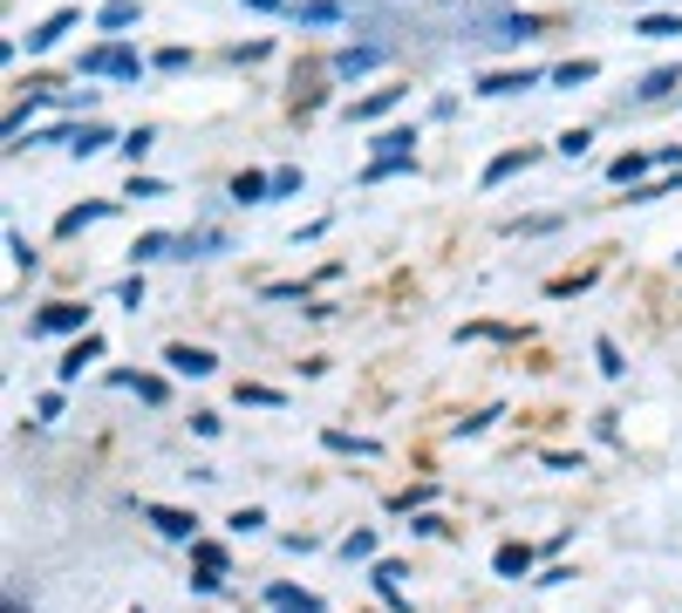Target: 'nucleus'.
<instances>
[{
  "label": "nucleus",
  "mask_w": 682,
  "mask_h": 613,
  "mask_svg": "<svg viewBox=\"0 0 682 613\" xmlns=\"http://www.w3.org/2000/svg\"><path fill=\"white\" fill-rule=\"evenodd\" d=\"M83 75H116V82H137L144 75V55L124 49V41H103V49L83 55Z\"/></svg>",
  "instance_id": "f257e3e1"
},
{
  "label": "nucleus",
  "mask_w": 682,
  "mask_h": 613,
  "mask_svg": "<svg viewBox=\"0 0 682 613\" xmlns=\"http://www.w3.org/2000/svg\"><path fill=\"white\" fill-rule=\"evenodd\" d=\"M28 335H90V307H75V300H55L28 320Z\"/></svg>",
  "instance_id": "f03ea898"
},
{
  "label": "nucleus",
  "mask_w": 682,
  "mask_h": 613,
  "mask_svg": "<svg viewBox=\"0 0 682 613\" xmlns=\"http://www.w3.org/2000/svg\"><path fill=\"white\" fill-rule=\"evenodd\" d=\"M191 593H219L225 586V546H212V539H191Z\"/></svg>",
  "instance_id": "7ed1b4c3"
},
{
  "label": "nucleus",
  "mask_w": 682,
  "mask_h": 613,
  "mask_svg": "<svg viewBox=\"0 0 682 613\" xmlns=\"http://www.w3.org/2000/svg\"><path fill=\"white\" fill-rule=\"evenodd\" d=\"M137 511H144L157 531H165V539H178V546H191V539H198V518H191V511H178V505H137Z\"/></svg>",
  "instance_id": "20e7f679"
},
{
  "label": "nucleus",
  "mask_w": 682,
  "mask_h": 613,
  "mask_svg": "<svg viewBox=\"0 0 682 613\" xmlns=\"http://www.w3.org/2000/svg\"><path fill=\"white\" fill-rule=\"evenodd\" d=\"M165 361H171V376H191V382L219 368V355H212V348H185V341H171V348H165Z\"/></svg>",
  "instance_id": "39448f33"
},
{
  "label": "nucleus",
  "mask_w": 682,
  "mask_h": 613,
  "mask_svg": "<svg viewBox=\"0 0 682 613\" xmlns=\"http://www.w3.org/2000/svg\"><path fill=\"white\" fill-rule=\"evenodd\" d=\"M75 21H83V14H75V8H62V14H49L42 28H34V34H28V55H49V49H55V41H62V34L75 28Z\"/></svg>",
  "instance_id": "423d86ee"
},
{
  "label": "nucleus",
  "mask_w": 682,
  "mask_h": 613,
  "mask_svg": "<svg viewBox=\"0 0 682 613\" xmlns=\"http://www.w3.org/2000/svg\"><path fill=\"white\" fill-rule=\"evenodd\" d=\"M266 606H273V613H321V600H314V593H301V586H287V580H273V586H266Z\"/></svg>",
  "instance_id": "0eeeda50"
},
{
  "label": "nucleus",
  "mask_w": 682,
  "mask_h": 613,
  "mask_svg": "<svg viewBox=\"0 0 682 613\" xmlns=\"http://www.w3.org/2000/svg\"><path fill=\"white\" fill-rule=\"evenodd\" d=\"M96 355H103V341H96V335H83V341H75V348L55 361V382H75V376H83V368H90Z\"/></svg>",
  "instance_id": "6e6552de"
},
{
  "label": "nucleus",
  "mask_w": 682,
  "mask_h": 613,
  "mask_svg": "<svg viewBox=\"0 0 682 613\" xmlns=\"http://www.w3.org/2000/svg\"><path fill=\"white\" fill-rule=\"evenodd\" d=\"M376 593H382L389 606H410V600H403V559H376Z\"/></svg>",
  "instance_id": "1a4fd4ad"
},
{
  "label": "nucleus",
  "mask_w": 682,
  "mask_h": 613,
  "mask_svg": "<svg viewBox=\"0 0 682 613\" xmlns=\"http://www.w3.org/2000/svg\"><path fill=\"white\" fill-rule=\"evenodd\" d=\"M533 82H539L533 68H518V75L505 68V75H485V82H478V96H518V89H533Z\"/></svg>",
  "instance_id": "9d476101"
},
{
  "label": "nucleus",
  "mask_w": 682,
  "mask_h": 613,
  "mask_svg": "<svg viewBox=\"0 0 682 613\" xmlns=\"http://www.w3.org/2000/svg\"><path fill=\"white\" fill-rule=\"evenodd\" d=\"M376 62H382V49H342V55H335V75L355 82V75H369Z\"/></svg>",
  "instance_id": "9b49d317"
},
{
  "label": "nucleus",
  "mask_w": 682,
  "mask_h": 613,
  "mask_svg": "<svg viewBox=\"0 0 682 613\" xmlns=\"http://www.w3.org/2000/svg\"><path fill=\"white\" fill-rule=\"evenodd\" d=\"M634 34H641V41H675V34H682V14H634Z\"/></svg>",
  "instance_id": "f8f14e48"
},
{
  "label": "nucleus",
  "mask_w": 682,
  "mask_h": 613,
  "mask_svg": "<svg viewBox=\"0 0 682 613\" xmlns=\"http://www.w3.org/2000/svg\"><path fill=\"white\" fill-rule=\"evenodd\" d=\"M499 580H526V572H533V546H499Z\"/></svg>",
  "instance_id": "ddd939ff"
},
{
  "label": "nucleus",
  "mask_w": 682,
  "mask_h": 613,
  "mask_svg": "<svg viewBox=\"0 0 682 613\" xmlns=\"http://www.w3.org/2000/svg\"><path fill=\"white\" fill-rule=\"evenodd\" d=\"M396 103H403V89H376V96H363V103H355L348 116H355V123H376V116H389Z\"/></svg>",
  "instance_id": "4468645a"
},
{
  "label": "nucleus",
  "mask_w": 682,
  "mask_h": 613,
  "mask_svg": "<svg viewBox=\"0 0 682 613\" xmlns=\"http://www.w3.org/2000/svg\"><path fill=\"white\" fill-rule=\"evenodd\" d=\"M675 82H682V68H649V75H641V89H634V96H641V103H662V96L675 89Z\"/></svg>",
  "instance_id": "2eb2a0df"
},
{
  "label": "nucleus",
  "mask_w": 682,
  "mask_h": 613,
  "mask_svg": "<svg viewBox=\"0 0 682 613\" xmlns=\"http://www.w3.org/2000/svg\"><path fill=\"white\" fill-rule=\"evenodd\" d=\"M649 163H655L649 150H628V157H615V163H608V178H615V184H641V171H649Z\"/></svg>",
  "instance_id": "dca6fc26"
},
{
  "label": "nucleus",
  "mask_w": 682,
  "mask_h": 613,
  "mask_svg": "<svg viewBox=\"0 0 682 613\" xmlns=\"http://www.w3.org/2000/svg\"><path fill=\"white\" fill-rule=\"evenodd\" d=\"M232 198H239V204H260V198H273V178H260V171H239V178H232Z\"/></svg>",
  "instance_id": "f3484780"
},
{
  "label": "nucleus",
  "mask_w": 682,
  "mask_h": 613,
  "mask_svg": "<svg viewBox=\"0 0 682 613\" xmlns=\"http://www.w3.org/2000/svg\"><path fill=\"white\" fill-rule=\"evenodd\" d=\"M116 204H75V212H62V239H75L83 225H96V219H109Z\"/></svg>",
  "instance_id": "a211bd4d"
},
{
  "label": "nucleus",
  "mask_w": 682,
  "mask_h": 613,
  "mask_svg": "<svg viewBox=\"0 0 682 613\" xmlns=\"http://www.w3.org/2000/svg\"><path fill=\"white\" fill-rule=\"evenodd\" d=\"M171 245H178V239H165V232H144V239L130 245V260H137V266H144V260H171Z\"/></svg>",
  "instance_id": "6ab92c4d"
},
{
  "label": "nucleus",
  "mask_w": 682,
  "mask_h": 613,
  "mask_svg": "<svg viewBox=\"0 0 682 613\" xmlns=\"http://www.w3.org/2000/svg\"><path fill=\"white\" fill-rule=\"evenodd\" d=\"M294 21H307V28H328V21H342V8H335V0H301V8H294Z\"/></svg>",
  "instance_id": "aec40b11"
},
{
  "label": "nucleus",
  "mask_w": 682,
  "mask_h": 613,
  "mask_svg": "<svg viewBox=\"0 0 682 613\" xmlns=\"http://www.w3.org/2000/svg\"><path fill=\"white\" fill-rule=\"evenodd\" d=\"M130 21H137V0H103V14H96V28H109V34L130 28Z\"/></svg>",
  "instance_id": "412c9836"
},
{
  "label": "nucleus",
  "mask_w": 682,
  "mask_h": 613,
  "mask_svg": "<svg viewBox=\"0 0 682 613\" xmlns=\"http://www.w3.org/2000/svg\"><path fill=\"white\" fill-rule=\"evenodd\" d=\"M533 163V150H505V157H492V171H485V184H505L512 171H526Z\"/></svg>",
  "instance_id": "4be33fe9"
},
{
  "label": "nucleus",
  "mask_w": 682,
  "mask_h": 613,
  "mask_svg": "<svg viewBox=\"0 0 682 613\" xmlns=\"http://www.w3.org/2000/svg\"><path fill=\"white\" fill-rule=\"evenodd\" d=\"M103 144H109V130H103V123H83V130L69 137V150H75V157H96Z\"/></svg>",
  "instance_id": "5701e85b"
},
{
  "label": "nucleus",
  "mask_w": 682,
  "mask_h": 613,
  "mask_svg": "<svg viewBox=\"0 0 682 613\" xmlns=\"http://www.w3.org/2000/svg\"><path fill=\"white\" fill-rule=\"evenodd\" d=\"M328 450H342V457H376L369 436H348V430H328Z\"/></svg>",
  "instance_id": "b1692460"
},
{
  "label": "nucleus",
  "mask_w": 682,
  "mask_h": 613,
  "mask_svg": "<svg viewBox=\"0 0 682 613\" xmlns=\"http://www.w3.org/2000/svg\"><path fill=\"white\" fill-rule=\"evenodd\" d=\"M239 402H253V409H287V395H280V389H260V382H239Z\"/></svg>",
  "instance_id": "393cba45"
},
{
  "label": "nucleus",
  "mask_w": 682,
  "mask_h": 613,
  "mask_svg": "<svg viewBox=\"0 0 682 613\" xmlns=\"http://www.w3.org/2000/svg\"><path fill=\"white\" fill-rule=\"evenodd\" d=\"M342 559H376V531H369V525L348 531V539H342Z\"/></svg>",
  "instance_id": "a878e982"
},
{
  "label": "nucleus",
  "mask_w": 682,
  "mask_h": 613,
  "mask_svg": "<svg viewBox=\"0 0 682 613\" xmlns=\"http://www.w3.org/2000/svg\"><path fill=\"white\" fill-rule=\"evenodd\" d=\"M600 68L594 62H567V68H553V82H559V89H580V82H594Z\"/></svg>",
  "instance_id": "bb28decb"
},
{
  "label": "nucleus",
  "mask_w": 682,
  "mask_h": 613,
  "mask_svg": "<svg viewBox=\"0 0 682 613\" xmlns=\"http://www.w3.org/2000/svg\"><path fill=\"white\" fill-rule=\"evenodd\" d=\"M116 389H137L144 402H165V382L157 376H116Z\"/></svg>",
  "instance_id": "cd10ccee"
},
{
  "label": "nucleus",
  "mask_w": 682,
  "mask_h": 613,
  "mask_svg": "<svg viewBox=\"0 0 682 613\" xmlns=\"http://www.w3.org/2000/svg\"><path fill=\"white\" fill-rule=\"evenodd\" d=\"M594 355H600V376H621V368H628V361H621V348H615L608 335H600V341H594Z\"/></svg>",
  "instance_id": "c85d7f7f"
},
{
  "label": "nucleus",
  "mask_w": 682,
  "mask_h": 613,
  "mask_svg": "<svg viewBox=\"0 0 682 613\" xmlns=\"http://www.w3.org/2000/svg\"><path fill=\"white\" fill-rule=\"evenodd\" d=\"M430 505V484H417V490H403V498H396V511H423Z\"/></svg>",
  "instance_id": "c756f323"
},
{
  "label": "nucleus",
  "mask_w": 682,
  "mask_h": 613,
  "mask_svg": "<svg viewBox=\"0 0 682 613\" xmlns=\"http://www.w3.org/2000/svg\"><path fill=\"white\" fill-rule=\"evenodd\" d=\"M150 144H157V137H150V130H130V137H124V157H130V163H137V157H144V150H150Z\"/></svg>",
  "instance_id": "7c9ffc66"
},
{
  "label": "nucleus",
  "mask_w": 682,
  "mask_h": 613,
  "mask_svg": "<svg viewBox=\"0 0 682 613\" xmlns=\"http://www.w3.org/2000/svg\"><path fill=\"white\" fill-rule=\"evenodd\" d=\"M8 253H14V266H34V245H28L21 232H8Z\"/></svg>",
  "instance_id": "2f4dec72"
},
{
  "label": "nucleus",
  "mask_w": 682,
  "mask_h": 613,
  "mask_svg": "<svg viewBox=\"0 0 682 613\" xmlns=\"http://www.w3.org/2000/svg\"><path fill=\"white\" fill-rule=\"evenodd\" d=\"M587 144H594V137H587V130H567V137H559V157H580V150H587Z\"/></svg>",
  "instance_id": "473e14b6"
},
{
  "label": "nucleus",
  "mask_w": 682,
  "mask_h": 613,
  "mask_svg": "<svg viewBox=\"0 0 682 613\" xmlns=\"http://www.w3.org/2000/svg\"><path fill=\"white\" fill-rule=\"evenodd\" d=\"M260 525H266V511H253V505H246V511H232V531H260Z\"/></svg>",
  "instance_id": "72a5a7b5"
},
{
  "label": "nucleus",
  "mask_w": 682,
  "mask_h": 613,
  "mask_svg": "<svg viewBox=\"0 0 682 613\" xmlns=\"http://www.w3.org/2000/svg\"><path fill=\"white\" fill-rule=\"evenodd\" d=\"M239 8H253V14H280L287 0H239Z\"/></svg>",
  "instance_id": "f704fd0d"
}]
</instances>
